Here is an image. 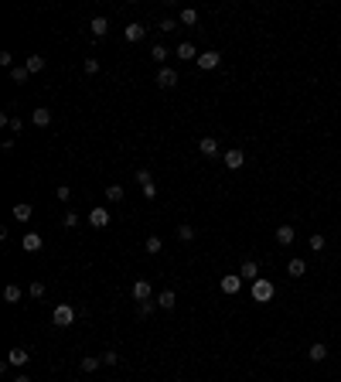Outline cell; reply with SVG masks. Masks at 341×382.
I'll return each instance as SVG.
<instances>
[{
	"mask_svg": "<svg viewBox=\"0 0 341 382\" xmlns=\"http://www.w3.org/2000/svg\"><path fill=\"white\" fill-rule=\"evenodd\" d=\"M136 181H140V188H144V184H150L154 178H150V171H147V168H140V171H136Z\"/></svg>",
	"mask_w": 341,
	"mask_h": 382,
	"instance_id": "836d02e7",
	"label": "cell"
},
{
	"mask_svg": "<svg viewBox=\"0 0 341 382\" xmlns=\"http://www.w3.org/2000/svg\"><path fill=\"white\" fill-rule=\"evenodd\" d=\"M27 359H31V355H27L24 348H11V351H7V365H17V369H24V365H27Z\"/></svg>",
	"mask_w": 341,
	"mask_h": 382,
	"instance_id": "30bf717a",
	"label": "cell"
},
{
	"mask_svg": "<svg viewBox=\"0 0 341 382\" xmlns=\"http://www.w3.org/2000/svg\"><path fill=\"white\" fill-rule=\"evenodd\" d=\"M218 62H222V55H218V51H205V55H198V68H202V72L218 68Z\"/></svg>",
	"mask_w": 341,
	"mask_h": 382,
	"instance_id": "ba28073f",
	"label": "cell"
},
{
	"mask_svg": "<svg viewBox=\"0 0 341 382\" xmlns=\"http://www.w3.org/2000/svg\"><path fill=\"white\" fill-rule=\"evenodd\" d=\"M150 311H154V304H150V301H144V304H140V317H147Z\"/></svg>",
	"mask_w": 341,
	"mask_h": 382,
	"instance_id": "60d3db41",
	"label": "cell"
},
{
	"mask_svg": "<svg viewBox=\"0 0 341 382\" xmlns=\"http://www.w3.org/2000/svg\"><path fill=\"white\" fill-rule=\"evenodd\" d=\"M51 321H55V328H68L75 324V307H68V304H58L55 314H51Z\"/></svg>",
	"mask_w": 341,
	"mask_h": 382,
	"instance_id": "6da1fadb",
	"label": "cell"
},
{
	"mask_svg": "<svg viewBox=\"0 0 341 382\" xmlns=\"http://www.w3.org/2000/svg\"><path fill=\"white\" fill-rule=\"evenodd\" d=\"M4 301L17 304V301H21V287H17V283H7V287H4Z\"/></svg>",
	"mask_w": 341,
	"mask_h": 382,
	"instance_id": "7402d4cb",
	"label": "cell"
},
{
	"mask_svg": "<svg viewBox=\"0 0 341 382\" xmlns=\"http://www.w3.org/2000/svg\"><path fill=\"white\" fill-rule=\"evenodd\" d=\"M144 34H147V28H144V24H126V28H123L126 45H136V41H144Z\"/></svg>",
	"mask_w": 341,
	"mask_h": 382,
	"instance_id": "8992f818",
	"label": "cell"
},
{
	"mask_svg": "<svg viewBox=\"0 0 341 382\" xmlns=\"http://www.w3.org/2000/svg\"><path fill=\"white\" fill-rule=\"evenodd\" d=\"M7 126H11L14 133H21V130H24V123H21V120H17V116H11V123H7Z\"/></svg>",
	"mask_w": 341,
	"mask_h": 382,
	"instance_id": "ab89813d",
	"label": "cell"
},
{
	"mask_svg": "<svg viewBox=\"0 0 341 382\" xmlns=\"http://www.w3.org/2000/svg\"><path fill=\"white\" fill-rule=\"evenodd\" d=\"M273 293H276V287H273L270 280H256L252 283V301H260V304H266V301H273Z\"/></svg>",
	"mask_w": 341,
	"mask_h": 382,
	"instance_id": "7a4b0ae2",
	"label": "cell"
},
{
	"mask_svg": "<svg viewBox=\"0 0 341 382\" xmlns=\"http://www.w3.org/2000/svg\"><path fill=\"white\" fill-rule=\"evenodd\" d=\"M116 362H120L116 351H102V365H116Z\"/></svg>",
	"mask_w": 341,
	"mask_h": 382,
	"instance_id": "d590c367",
	"label": "cell"
},
{
	"mask_svg": "<svg viewBox=\"0 0 341 382\" xmlns=\"http://www.w3.org/2000/svg\"><path fill=\"white\" fill-rule=\"evenodd\" d=\"M31 212H34V208H31V205H27V202H17V205H14V219H17V222H31Z\"/></svg>",
	"mask_w": 341,
	"mask_h": 382,
	"instance_id": "2e32d148",
	"label": "cell"
},
{
	"mask_svg": "<svg viewBox=\"0 0 341 382\" xmlns=\"http://www.w3.org/2000/svg\"><path fill=\"white\" fill-rule=\"evenodd\" d=\"M144 249H147L150 256H157L160 249H164V242H160V239H157V236H150V239H147V242H144Z\"/></svg>",
	"mask_w": 341,
	"mask_h": 382,
	"instance_id": "4316f807",
	"label": "cell"
},
{
	"mask_svg": "<svg viewBox=\"0 0 341 382\" xmlns=\"http://www.w3.org/2000/svg\"><path fill=\"white\" fill-rule=\"evenodd\" d=\"M106 202H123V184H109L106 188Z\"/></svg>",
	"mask_w": 341,
	"mask_h": 382,
	"instance_id": "cb8c5ba5",
	"label": "cell"
},
{
	"mask_svg": "<svg viewBox=\"0 0 341 382\" xmlns=\"http://www.w3.org/2000/svg\"><path fill=\"white\" fill-rule=\"evenodd\" d=\"M324 246H328V242H324V236H310V249H314V253H321Z\"/></svg>",
	"mask_w": 341,
	"mask_h": 382,
	"instance_id": "e575fe53",
	"label": "cell"
},
{
	"mask_svg": "<svg viewBox=\"0 0 341 382\" xmlns=\"http://www.w3.org/2000/svg\"><path fill=\"white\" fill-rule=\"evenodd\" d=\"M239 277H242V280H260V263H256V259H246V263H242V266H239Z\"/></svg>",
	"mask_w": 341,
	"mask_h": 382,
	"instance_id": "52a82bcc",
	"label": "cell"
},
{
	"mask_svg": "<svg viewBox=\"0 0 341 382\" xmlns=\"http://www.w3.org/2000/svg\"><path fill=\"white\" fill-rule=\"evenodd\" d=\"M55 195H58V202H68V198H72V188H68V184H58Z\"/></svg>",
	"mask_w": 341,
	"mask_h": 382,
	"instance_id": "1f68e13d",
	"label": "cell"
},
{
	"mask_svg": "<svg viewBox=\"0 0 341 382\" xmlns=\"http://www.w3.org/2000/svg\"><path fill=\"white\" fill-rule=\"evenodd\" d=\"M99 355H86V359H82V372H96V369H99Z\"/></svg>",
	"mask_w": 341,
	"mask_h": 382,
	"instance_id": "d4e9b609",
	"label": "cell"
},
{
	"mask_svg": "<svg viewBox=\"0 0 341 382\" xmlns=\"http://www.w3.org/2000/svg\"><path fill=\"white\" fill-rule=\"evenodd\" d=\"M294 225H280V229H276V242H280V246H290V242H294Z\"/></svg>",
	"mask_w": 341,
	"mask_h": 382,
	"instance_id": "ac0fdd59",
	"label": "cell"
},
{
	"mask_svg": "<svg viewBox=\"0 0 341 382\" xmlns=\"http://www.w3.org/2000/svg\"><path fill=\"white\" fill-rule=\"evenodd\" d=\"M62 225H65V229H75V225H79V215H75V212H65V215H62Z\"/></svg>",
	"mask_w": 341,
	"mask_h": 382,
	"instance_id": "4dcf8cb0",
	"label": "cell"
},
{
	"mask_svg": "<svg viewBox=\"0 0 341 382\" xmlns=\"http://www.w3.org/2000/svg\"><path fill=\"white\" fill-rule=\"evenodd\" d=\"M178 239H181V242H191L194 229H191V225H178Z\"/></svg>",
	"mask_w": 341,
	"mask_h": 382,
	"instance_id": "f546056e",
	"label": "cell"
},
{
	"mask_svg": "<svg viewBox=\"0 0 341 382\" xmlns=\"http://www.w3.org/2000/svg\"><path fill=\"white\" fill-rule=\"evenodd\" d=\"M27 75H31V72H27V65H14V68H11V79H14V82H27Z\"/></svg>",
	"mask_w": 341,
	"mask_h": 382,
	"instance_id": "484cf974",
	"label": "cell"
},
{
	"mask_svg": "<svg viewBox=\"0 0 341 382\" xmlns=\"http://www.w3.org/2000/svg\"><path fill=\"white\" fill-rule=\"evenodd\" d=\"M178 21H181V24H198V11H194V7H184Z\"/></svg>",
	"mask_w": 341,
	"mask_h": 382,
	"instance_id": "83f0119b",
	"label": "cell"
},
{
	"mask_svg": "<svg viewBox=\"0 0 341 382\" xmlns=\"http://www.w3.org/2000/svg\"><path fill=\"white\" fill-rule=\"evenodd\" d=\"M198 150H202L205 157H215L218 154V140L215 137H202V140H198Z\"/></svg>",
	"mask_w": 341,
	"mask_h": 382,
	"instance_id": "7c38bea8",
	"label": "cell"
},
{
	"mask_svg": "<svg viewBox=\"0 0 341 382\" xmlns=\"http://www.w3.org/2000/svg\"><path fill=\"white\" fill-rule=\"evenodd\" d=\"M130 293H133V301H140V304H144V301H150V293H154V290H150V283H147V280H136Z\"/></svg>",
	"mask_w": 341,
	"mask_h": 382,
	"instance_id": "8fae6325",
	"label": "cell"
},
{
	"mask_svg": "<svg viewBox=\"0 0 341 382\" xmlns=\"http://www.w3.org/2000/svg\"><path fill=\"white\" fill-rule=\"evenodd\" d=\"M150 55H154V62L160 65V62H167V48H164V45H154V48H150Z\"/></svg>",
	"mask_w": 341,
	"mask_h": 382,
	"instance_id": "f1b7e54d",
	"label": "cell"
},
{
	"mask_svg": "<svg viewBox=\"0 0 341 382\" xmlns=\"http://www.w3.org/2000/svg\"><path fill=\"white\" fill-rule=\"evenodd\" d=\"M218 287H222V293H229V297H236V293L242 290V277H239V273H225Z\"/></svg>",
	"mask_w": 341,
	"mask_h": 382,
	"instance_id": "3957f363",
	"label": "cell"
},
{
	"mask_svg": "<svg viewBox=\"0 0 341 382\" xmlns=\"http://www.w3.org/2000/svg\"><path fill=\"white\" fill-rule=\"evenodd\" d=\"M27 293H31V297H45V283H31V290Z\"/></svg>",
	"mask_w": 341,
	"mask_h": 382,
	"instance_id": "f35d334b",
	"label": "cell"
},
{
	"mask_svg": "<svg viewBox=\"0 0 341 382\" xmlns=\"http://www.w3.org/2000/svg\"><path fill=\"white\" fill-rule=\"evenodd\" d=\"M21 249L24 253H38V249H41V236H38V232H27V236L21 239Z\"/></svg>",
	"mask_w": 341,
	"mask_h": 382,
	"instance_id": "4fadbf2b",
	"label": "cell"
},
{
	"mask_svg": "<svg viewBox=\"0 0 341 382\" xmlns=\"http://www.w3.org/2000/svg\"><path fill=\"white\" fill-rule=\"evenodd\" d=\"M14 382H31V379H27V375H24V372H21V375H17V379H14Z\"/></svg>",
	"mask_w": 341,
	"mask_h": 382,
	"instance_id": "b9f144b4",
	"label": "cell"
},
{
	"mask_svg": "<svg viewBox=\"0 0 341 382\" xmlns=\"http://www.w3.org/2000/svg\"><path fill=\"white\" fill-rule=\"evenodd\" d=\"M242 164H246V154H242V150H236V147H232V150H225V168H229V171H239Z\"/></svg>",
	"mask_w": 341,
	"mask_h": 382,
	"instance_id": "9c48e42d",
	"label": "cell"
},
{
	"mask_svg": "<svg viewBox=\"0 0 341 382\" xmlns=\"http://www.w3.org/2000/svg\"><path fill=\"white\" fill-rule=\"evenodd\" d=\"M174 304H178V297H174V290H160V293H157V307H160V311H170Z\"/></svg>",
	"mask_w": 341,
	"mask_h": 382,
	"instance_id": "d6986e66",
	"label": "cell"
},
{
	"mask_svg": "<svg viewBox=\"0 0 341 382\" xmlns=\"http://www.w3.org/2000/svg\"><path fill=\"white\" fill-rule=\"evenodd\" d=\"M24 65H27V72H45V58H41V55H27Z\"/></svg>",
	"mask_w": 341,
	"mask_h": 382,
	"instance_id": "603a6c76",
	"label": "cell"
},
{
	"mask_svg": "<svg viewBox=\"0 0 341 382\" xmlns=\"http://www.w3.org/2000/svg\"><path fill=\"white\" fill-rule=\"evenodd\" d=\"M178 82H181V75H178L174 68H160V72H157V86H160V89H174Z\"/></svg>",
	"mask_w": 341,
	"mask_h": 382,
	"instance_id": "5b68a950",
	"label": "cell"
},
{
	"mask_svg": "<svg viewBox=\"0 0 341 382\" xmlns=\"http://www.w3.org/2000/svg\"><path fill=\"white\" fill-rule=\"evenodd\" d=\"M287 273H290V277H304V273H307V263H304L300 256H294L290 263H287Z\"/></svg>",
	"mask_w": 341,
	"mask_h": 382,
	"instance_id": "ffe728a7",
	"label": "cell"
},
{
	"mask_svg": "<svg viewBox=\"0 0 341 382\" xmlns=\"http://www.w3.org/2000/svg\"><path fill=\"white\" fill-rule=\"evenodd\" d=\"M144 198H147V202H154V198H157V184H154V181H150V184H144Z\"/></svg>",
	"mask_w": 341,
	"mask_h": 382,
	"instance_id": "d6a6232c",
	"label": "cell"
},
{
	"mask_svg": "<svg viewBox=\"0 0 341 382\" xmlns=\"http://www.w3.org/2000/svg\"><path fill=\"white\" fill-rule=\"evenodd\" d=\"M86 72L96 75V72H99V62H96V58H86Z\"/></svg>",
	"mask_w": 341,
	"mask_h": 382,
	"instance_id": "74e56055",
	"label": "cell"
},
{
	"mask_svg": "<svg viewBox=\"0 0 341 382\" xmlns=\"http://www.w3.org/2000/svg\"><path fill=\"white\" fill-rule=\"evenodd\" d=\"M109 222H113V219H109V212H106L102 205H96V208L89 212V225H92V229H106Z\"/></svg>",
	"mask_w": 341,
	"mask_h": 382,
	"instance_id": "277c9868",
	"label": "cell"
},
{
	"mask_svg": "<svg viewBox=\"0 0 341 382\" xmlns=\"http://www.w3.org/2000/svg\"><path fill=\"white\" fill-rule=\"evenodd\" d=\"M31 120H34V126H48V123H51V110H48V106H41V110L31 113Z\"/></svg>",
	"mask_w": 341,
	"mask_h": 382,
	"instance_id": "44dd1931",
	"label": "cell"
},
{
	"mask_svg": "<svg viewBox=\"0 0 341 382\" xmlns=\"http://www.w3.org/2000/svg\"><path fill=\"white\" fill-rule=\"evenodd\" d=\"M89 31L96 34V38H106V31H109V21H106V17H92V21H89Z\"/></svg>",
	"mask_w": 341,
	"mask_h": 382,
	"instance_id": "e0dca14e",
	"label": "cell"
},
{
	"mask_svg": "<svg viewBox=\"0 0 341 382\" xmlns=\"http://www.w3.org/2000/svg\"><path fill=\"white\" fill-rule=\"evenodd\" d=\"M307 359H310V362H324V359H328V348H324V341H314V345L307 348Z\"/></svg>",
	"mask_w": 341,
	"mask_h": 382,
	"instance_id": "9a60e30c",
	"label": "cell"
},
{
	"mask_svg": "<svg viewBox=\"0 0 341 382\" xmlns=\"http://www.w3.org/2000/svg\"><path fill=\"white\" fill-rule=\"evenodd\" d=\"M160 31H178V21H170V17H164V21H160Z\"/></svg>",
	"mask_w": 341,
	"mask_h": 382,
	"instance_id": "8d00e7d4",
	"label": "cell"
},
{
	"mask_svg": "<svg viewBox=\"0 0 341 382\" xmlns=\"http://www.w3.org/2000/svg\"><path fill=\"white\" fill-rule=\"evenodd\" d=\"M174 55L181 58V62H191V58H194V62H198V51H194V45H191V41H181V45H178V51H174Z\"/></svg>",
	"mask_w": 341,
	"mask_h": 382,
	"instance_id": "5bb4252c",
	"label": "cell"
}]
</instances>
